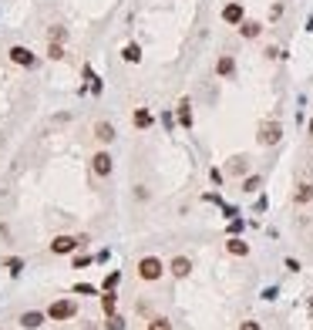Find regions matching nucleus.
I'll return each mask as SVG.
<instances>
[{
  "instance_id": "nucleus-30",
  "label": "nucleus",
  "mask_w": 313,
  "mask_h": 330,
  "mask_svg": "<svg viewBox=\"0 0 313 330\" xmlns=\"http://www.w3.org/2000/svg\"><path fill=\"white\" fill-rule=\"evenodd\" d=\"M310 135H313V118H310Z\"/></svg>"
},
{
  "instance_id": "nucleus-25",
  "label": "nucleus",
  "mask_w": 313,
  "mask_h": 330,
  "mask_svg": "<svg viewBox=\"0 0 313 330\" xmlns=\"http://www.w3.org/2000/svg\"><path fill=\"white\" fill-rule=\"evenodd\" d=\"M229 172H233V175L246 172V162H242V158H236V162H233V165H229Z\"/></svg>"
},
{
  "instance_id": "nucleus-29",
  "label": "nucleus",
  "mask_w": 313,
  "mask_h": 330,
  "mask_svg": "<svg viewBox=\"0 0 313 330\" xmlns=\"http://www.w3.org/2000/svg\"><path fill=\"white\" fill-rule=\"evenodd\" d=\"M239 330H259V324H256V320H246V324H242Z\"/></svg>"
},
{
  "instance_id": "nucleus-21",
  "label": "nucleus",
  "mask_w": 313,
  "mask_h": 330,
  "mask_svg": "<svg viewBox=\"0 0 313 330\" xmlns=\"http://www.w3.org/2000/svg\"><path fill=\"white\" fill-rule=\"evenodd\" d=\"M259 185H263V182H259V175H253V179H246V182H242V189H246V192H256Z\"/></svg>"
},
{
  "instance_id": "nucleus-4",
  "label": "nucleus",
  "mask_w": 313,
  "mask_h": 330,
  "mask_svg": "<svg viewBox=\"0 0 313 330\" xmlns=\"http://www.w3.org/2000/svg\"><path fill=\"white\" fill-rule=\"evenodd\" d=\"M10 61H14V64H24V68H34V54H31V51H27V47H10Z\"/></svg>"
},
{
  "instance_id": "nucleus-1",
  "label": "nucleus",
  "mask_w": 313,
  "mask_h": 330,
  "mask_svg": "<svg viewBox=\"0 0 313 330\" xmlns=\"http://www.w3.org/2000/svg\"><path fill=\"white\" fill-rule=\"evenodd\" d=\"M74 313H78V303H74V300H54L51 310H47V317H51V320H71Z\"/></svg>"
},
{
  "instance_id": "nucleus-27",
  "label": "nucleus",
  "mask_w": 313,
  "mask_h": 330,
  "mask_svg": "<svg viewBox=\"0 0 313 330\" xmlns=\"http://www.w3.org/2000/svg\"><path fill=\"white\" fill-rule=\"evenodd\" d=\"M239 229H242V219H233V222H229V233L236 236V233H239Z\"/></svg>"
},
{
  "instance_id": "nucleus-20",
  "label": "nucleus",
  "mask_w": 313,
  "mask_h": 330,
  "mask_svg": "<svg viewBox=\"0 0 313 330\" xmlns=\"http://www.w3.org/2000/svg\"><path fill=\"white\" fill-rule=\"evenodd\" d=\"M148 330H172V324H168L165 317H155V320L148 324Z\"/></svg>"
},
{
  "instance_id": "nucleus-14",
  "label": "nucleus",
  "mask_w": 313,
  "mask_h": 330,
  "mask_svg": "<svg viewBox=\"0 0 313 330\" xmlns=\"http://www.w3.org/2000/svg\"><path fill=\"white\" fill-rule=\"evenodd\" d=\"M179 121H182V128H192V105L189 101L179 105Z\"/></svg>"
},
{
  "instance_id": "nucleus-2",
  "label": "nucleus",
  "mask_w": 313,
  "mask_h": 330,
  "mask_svg": "<svg viewBox=\"0 0 313 330\" xmlns=\"http://www.w3.org/2000/svg\"><path fill=\"white\" fill-rule=\"evenodd\" d=\"M162 270H165V266H162V259H155V256H145V259L138 263V276H142V280H158Z\"/></svg>"
},
{
  "instance_id": "nucleus-10",
  "label": "nucleus",
  "mask_w": 313,
  "mask_h": 330,
  "mask_svg": "<svg viewBox=\"0 0 313 330\" xmlns=\"http://www.w3.org/2000/svg\"><path fill=\"white\" fill-rule=\"evenodd\" d=\"M168 270H172V276H189V270H192V263H189L185 256H175Z\"/></svg>"
},
{
  "instance_id": "nucleus-17",
  "label": "nucleus",
  "mask_w": 313,
  "mask_h": 330,
  "mask_svg": "<svg viewBox=\"0 0 313 330\" xmlns=\"http://www.w3.org/2000/svg\"><path fill=\"white\" fill-rule=\"evenodd\" d=\"M101 310L108 313V317L115 313V293H111V290H105V296H101Z\"/></svg>"
},
{
  "instance_id": "nucleus-6",
  "label": "nucleus",
  "mask_w": 313,
  "mask_h": 330,
  "mask_svg": "<svg viewBox=\"0 0 313 330\" xmlns=\"http://www.w3.org/2000/svg\"><path fill=\"white\" fill-rule=\"evenodd\" d=\"M222 20L226 24H242V3H226L222 7Z\"/></svg>"
},
{
  "instance_id": "nucleus-22",
  "label": "nucleus",
  "mask_w": 313,
  "mask_h": 330,
  "mask_svg": "<svg viewBox=\"0 0 313 330\" xmlns=\"http://www.w3.org/2000/svg\"><path fill=\"white\" fill-rule=\"evenodd\" d=\"M108 330H125V320H121V317H115V313H111V317H108Z\"/></svg>"
},
{
  "instance_id": "nucleus-28",
  "label": "nucleus",
  "mask_w": 313,
  "mask_h": 330,
  "mask_svg": "<svg viewBox=\"0 0 313 330\" xmlns=\"http://www.w3.org/2000/svg\"><path fill=\"white\" fill-rule=\"evenodd\" d=\"M74 290H78V293H84V296H88V293H94V287H88V283H78Z\"/></svg>"
},
{
  "instance_id": "nucleus-19",
  "label": "nucleus",
  "mask_w": 313,
  "mask_h": 330,
  "mask_svg": "<svg viewBox=\"0 0 313 330\" xmlns=\"http://www.w3.org/2000/svg\"><path fill=\"white\" fill-rule=\"evenodd\" d=\"M310 199H313L310 185H300V189H296V202H310Z\"/></svg>"
},
{
  "instance_id": "nucleus-12",
  "label": "nucleus",
  "mask_w": 313,
  "mask_h": 330,
  "mask_svg": "<svg viewBox=\"0 0 313 330\" xmlns=\"http://www.w3.org/2000/svg\"><path fill=\"white\" fill-rule=\"evenodd\" d=\"M259 31H263V27H259L256 20H242V24H239V34H242V37H259Z\"/></svg>"
},
{
  "instance_id": "nucleus-23",
  "label": "nucleus",
  "mask_w": 313,
  "mask_h": 330,
  "mask_svg": "<svg viewBox=\"0 0 313 330\" xmlns=\"http://www.w3.org/2000/svg\"><path fill=\"white\" fill-rule=\"evenodd\" d=\"M118 280H121L118 273H108V276H105V287H101V290H111V287H118Z\"/></svg>"
},
{
  "instance_id": "nucleus-26",
  "label": "nucleus",
  "mask_w": 313,
  "mask_h": 330,
  "mask_svg": "<svg viewBox=\"0 0 313 330\" xmlns=\"http://www.w3.org/2000/svg\"><path fill=\"white\" fill-rule=\"evenodd\" d=\"M51 40L61 44V40H64V27H51Z\"/></svg>"
},
{
  "instance_id": "nucleus-9",
  "label": "nucleus",
  "mask_w": 313,
  "mask_h": 330,
  "mask_svg": "<svg viewBox=\"0 0 313 330\" xmlns=\"http://www.w3.org/2000/svg\"><path fill=\"white\" fill-rule=\"evenodd\" d=\"M94 138H98V142H111V138H115V125H111V121H98V125H94Z\"/></svg>"
},
{
  "instance_id": "nucleus-8",
  "label": "nucleus",
  "mask_w": 313,
  "mask_h": 330,
  "mask_svg": "<svg viewBox=\"0 0 313 330\" xmlns=\"http://www.w3.org/2000/svg\"><path fill=\"white\" fill-rule=\"evenodd\" d=\"M78 246V239L74 236H54V243H51V250L54 253H71Z\"/></svg>"
},
{
  "instance_id": "nucleus-5",
  "label": "nucleus",
  "mask_w": 313,
  "mask_h": 330,
  "mask_svg": "<svg viewBox=\"0 0 313 330\" xmlns=\"http://www.w3.org/2000/svg\"><path fill=\"white\" fill-rule=\"evenodd\" d=\"M91 169H94V175H108L111 172V155L108 152H98V155L91 158Z\"/></svg>"
},
{
  "instance_id": "nucleus-3",
  "label": "nucleus",
  "mask_w": 313,
  "mask_h": 330,
  "mask_svg": "<svg viewBox=\"0 0 313 330\" xmlns=\"http://www.w3.org/2000/svg\"><path fill=\"white\" fill-rule=\"evenodd\" d=\"M279 138H283V128H279L276 121H270V125L259 128V145H276Z\"/></svg>"
},
{
  "instance_id": "nucleus-7",
  "label": "nucleus",
  "mask_w": 313,
  "mask_h": 330,
  "mask_svg": "<svg viewBox=\"0 0 313 330\" xmlns=\"http://www.w3.org/2000/svg\"><path fill=\"white\" fill-rule=\"evenodd\" d=\"M40 324H44V313H37V310L20 313V327H24V330H37Z\"/></svg>"
},
{
  "instance_id": "nucleus-11",
  "label": "nucleus",
  "mask_w": 313,
  "mask_h": 330,
  "mask_svg": "<svg viewBox=\"0 0 313 330\" xmlns=\"http://www.w3.org/2000/svg\"><path fill=\"white\" fill-rule=\"evenodd\" d=\"M226 250L233 253V256H246V253H249V246L242 243L239 236H229V243H226Z\"/></svg>"
},
{
  "instance_id": "nucleus-24",
  "label": "nucleus",
  "mask_w": 313,
  "mask_h": 330,
  "mask_svg": "<svg viewBox=\"0 0 313 330\" xmlns=\"http://www.w3.org/2000/svg\"><path fill=\"white\" fill-rule=\"evenodd\" d=\"M7 270H10V273H20V270H24V263H20L17 256H10V259H7Z\"/></svg>"
},
{
  "instance_id": "nucleus-18",
  "label": "nucleus",
  "mask_w": 313,
  "mask_h": 330,
  "mask_svg": "<svg viewBox=\"0 0 313 330\" xmlns=\"http://www.w3.org/2000/svg\"><path fill=\"white\" fill-rule=\"evenodd\" d=\"M47 58H51V61H61V58H64V47H61L57 40H51V47H47Z\"/></svg>"
},
{
  "instance_id": "nucleus-13",
  "label": "nucleus",
  "mask_w": 313,
  "mask_h": 330,
  "mask_svg": "<svg viewBox=\"0 0 313 330\" xmlns=\"http://www.w3.org/2000/svg\"><path fill=\"white\" fill-rule=\"evenodd\" d=\"M121 58L128 61V64H138V61H142V47H138V44H128V47L121 51Z\"/></svg>"
},
{
  "instance_id": "nucleus-15",
  "label": "nucleus",
  "mask_w": 313,
  "mask_h": 330,
  "mask_svg": "<svg viewBox=\"0 0 313 330\" xmlns=\"http://www.w3.org/2000/svg\"><path fill=\"white\" fill-rule=\"evenodd\" d=\"M131 121H135L138 128H148V125H152V111H145V108H138V111L131 115Z\"/></svg>"
},
{
  "instance_id": "nucleus-16",
  "label": "nucleus",
  "mask_w": 313,
  "mask_h": 330,
  "mask_svg": "<svg viewBox=\"0 0 313 330\" xmlns=\"http://www.w3.org/2000/svg\"><path fill=\"white\" fill-rule=\"evenodd\" d=\"M233 68H236V64H233V58H229V54H222L219 64H216V71H219L222 78H226V74H233Z\"/></svg>"
}]
</instances>
